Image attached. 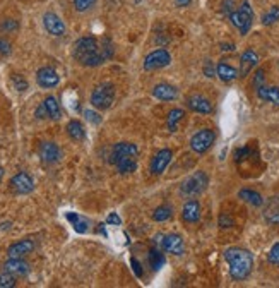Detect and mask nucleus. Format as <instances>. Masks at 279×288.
<instances>
[{
  "label": "nucleus",
  "instance_id": "f257e3e1",
  "mask_svg": "<svg viewBox=\"0 0 279 288\" xmlns=\"http://www.w3.org/2000/svg\"><path fill=\"white\" fill-rule=\"evenodd\" d=\"M72 55H74V58L81 65L96 67L113 55V45H111L108 38H105L100 45L95 36H84L74 43Z\"/></svg>",
  "mask_w": 279,
  "mask_h": 288
},
{
  "label": "nucleus",
  "instance_id": "f03ea898",
  "mask_svg": "<svg viewBox=\"0 0 279 288\" xmlns=\"http://www.w3.org/2000/svg\"><path fill=\"white\" fill-rule=\"evenodd\" d=\"M224 259L229 266V275L233 280L242 281L247 280L253 268V257L247 249L242 247H229L224 251Z\"/></svg>",
  "mask_w": 279,
  "mask_h": 288
},
{
  "label": "nucleus",
  "instance_id": "7ed1b4c3",
  "mask_svg": "<svg viewBox=\"0 0 279 288\" xmlns=\"http://www.w3.org/2000/svg\"><path fill=\"white\" fill-rule=\"evenodd\" d=\"M209 185V179L204 172H195L187 177L180 185V194L185 197H195L202 194Z\"/></svg>",
  "mask_w": 279,
  "mask_h": 288
},
{
  "label": "nucleus",
  "instance_id": "20e7f679",
  "mask_svg": "<svg viewBox=\"0 0 279 288\" xmlns=\"http://www.w3.org/2000/svg\"><path fill=\"white\" fill-rule=\"evenodd\" d=\"M115 100V86L111 82H103L91 93V105L96 110H108Z\"/></svg>",
  "mask_w": 279,
  "mask_h": 288
},
{
  "label": "nucleus",
  "instance_id": "39448f33",
  "mask_svg": "<svg viewBox=\"0 0 279 288\" xmlns=\"http://www.w3.org/2000/svg\"><path fill=\"white\" fill-rule=\"evenodd\" d=\"M229 21H231L233 26L237 28L243 36H245L247 33L250 31L252 23H253V11L250 7V4L245 0V2H243L237 11H233L231 14H229Z\"/></svg>",
  "mask_w": 279,
  "mask_h": 288
},
{
  "label": "nucleus",
  "instance_id": "423d86ee",
  "mask_svg": "<svg viewBox=\"0 0 279 288\" xmlns=\"http://www.w3.org/2000/svg\"><path fill=\"white\" fill-rule=\"evenodd\" d=\"M214 141H216V132H214L213 129H202L192 136V139H190V148H192V151H195V153L202 154L207 149H211Z\"/></svg>",
  "mask_w": 279,
  "mask_h": 288
},
{
  "label": "nucleus",
  "instance_id": "0eeeda50",
  "mask_svg": "<svg viewBox=\"0 0 279 288\" xmlns=\"http://www.w3.org/2000/svg\"><path fill=\"white\" fill-rule=\"evenodd\" d=\"M170 62H171V55L165 48H159V50L151 52L149 55L144 58V69L146 71L163 69V67L170 65Z\"/></svg>",
  "mask_w": 279,
  "mask_h": 288
},
{
  "label": "nucleus",
  "instance_id": "6e6552de",
  "mask_svg": "<svg viewBox=\"0 0 279 288\" xmlns=\"http://www.w3.org/2000/svg\"><path fill=\"white\" fill-rule=\"evenodd\" d=\"M11 189L16 194H29L33 192L34 182L31 179V175H28L26 172H19L11 179Z\"/></svg>",
  "mask_w": 279,
  "mask_h": 288
},
{
  "label": "nucleus",
  "instance_id": "1a4fd4ad",
  "mask_svg": "<svg viewBox=\"0 0 279 288\" xmlns=\"http://www.w3.org/2000/svg\"><path fill=\"white\" fill-rule=\"evenodd\" d=\"M38 154H40L41 162L46 165L57 163L62 158V151L55 143H41L40 148H38Z\"/></svg>",
  "mask_w": 279,
  "mask_h": 288
},
{
  "label": "nucleus",
  "instance_id": "9d476101",
  "mask_svg": "<svg viewBox=\"0 0 279 288\" xmlns=\"http://www.w3.org/2000/svg\"><path fill=\"white\" fill-rule=\"evenodd\" d=\"M36 82L41 87H45V90H50V87H55L60 82V76L57 74V71L53 67H41L36 72Z\"/></svg>",
  "mask_w": 279,
  "mask_h": 288
},
{
  "label": "nucleus",
  "instance_id": "9b49d317",
  "mask_svg": "<svg viewBox=\"0 0 279 288\" xmlns=\"http://www.w3.org/2000/svg\"><path fill=\"white\" fill-rule=\"evenodd\" d=\"M43 26L53 36H62L65 33V24H63V21L55 12H46L43 16Z\"/></svg>",
  "mask_w": 279,
  "mask_h": 288
},
{
  "label": "nucleus",
  "instance_id": "f8f14e48",
  "mask_svg": "<svg viewBox=\"0 0 279 288\" xmlns=\"http://www.w3.org/2000/svg\"><path fill=\"white\" fill-rule=\"evenodd\" d=\"M259 63V55L253 50H245L242 53V58H240V77H247L248 74H250L252 69H255Z\"/></svg>",
  "mask_w": 279,
  "mask_h": 288
},
{
  "label": "nucleus",
  "instance_id": "ddd939ff",
  "mask_svg": "<svg viewBox=\"0 0 279 288\" xmlns=\"http://www.w3.org/2000/svg\"><path fill=\"white\" fill-rule=\"evenodd\" d=\"M29 262H26L22 259V257H9V261H6V264H4V271L11 273L14 276H26L29 273Z\"/></svg>",
  "mask_w": 279,
  "mask_h": 288
},
{
  "label": "nucleus",
  "instance_id": "4468645a",
  "mask_svg": "<svg viewBox=\"0 0 279 288\" xmlns=\"http://www.w3.org/2000/svg\"><path fill=\"white\" fill-rule=\"evenodd\" d=\"M264 219L271 225H279V196L269 197L264 203Z\"/></svg>",
  "mask_w": 279,
  "mask_h": 288
},
{
  "label": "nucleus",
  "instance_id": "2eb2a0df",
  "mask_svg": "<svg viewBox=\"0 0 279 288\" xmlns=\"http://www.w3.org/2000/svg\"><path fill=\"white\" fill-rule=\"evenodd\" d=\"M163 249L168 254H173V256H182V254L185 252L183 238L180 237V235H177V233H170V235L165 237Z\"/></svg>",
  "mask_w": 279,
  "mask_h": 288
},
{
  "label": "nucleus",
  "instance_id": "dca6fc26",
  "mask_svg": "<svg viewBox=\"0 0 279 288\" xmlns=\"http://www.w3.org/2000/svg\"><path fill=\"white\" fill-rule=\"evenodd\" d=\"M171 158H173L171 149H161L159 153L153 158V162H151V172H153L154 175H161L165 172V168L168 167Z\"/></svg>",
  "mask_w": 279,
  "mask_h": 288
},
{
  "label": "nucleus",
  "instance_id": "f3484780",
  "mask_svg": "<svg viewBox=\"0 0 279 288\" xmlns=\"http://www.w3.org/2000/svg\"><path fill=\"white\" fill-rule=\"evenodd\" d=\"M187 106L195 114H211L213 112V103L209 101L205 96H200V95H194L190 96L187 100Z\"/></svg>",
  "mask_w": 279,
  "mask_h": 288
},
{
  "label": "nucleus",
  "instance_id": "a211bd4d",
  "mask_svg": "<svg viewBox=\"0 0 279 288\" xmlns=\"http://www.w3.org/2000/svg\"><path fill=\"white\" fill-rule=\"evenodd\" d=\"M137 156L139 154V149H137L135 144L132 143H119L113 146V149H111V156H110V162L115 163L117 160L124 158V156Z\"/></svg>",
  "mask_w": 279,
  "mask_h": 288
},
{
  "label": "nucleus",
  "instance_id": "6ab92c4d",
  "mask_svg": "<svg viewBox=\"0 0 279 288\" xmlns=\"http://www.w3.org/2000/svg\"><path fill=\"white\" fill-rule=\"evenodd\" d=\"M153 95L154 98H158L161 101H171V100H177L178 96V90L171 84H166V82H159L153 87Z\"/></svg>",
  "mask_w": 279,
  "mask_h": 288
},
{
  "label": "nucleus",
  "instance_id": "aec40b11",
  "mask_svg": "<svg viewBox=\"0 0 279 288\" xmlns=\"http://www.w3.org/2000/svg\"><path fill=\"white\" fill-rule=\"evenodd\" d=\"M33 251H34V242L29 240V238H24V240L12 243V246L7 249V254H9V257H24V256H28V254H31Z\"/></svg>",
  "mask_w": 279,
  "mask_h": 288
},
{
  "label": "nucleus",
  "instance_id": "412c9836",
  "mask_svg": "<svg viewBox=\"0 0 279 288\" xmlns=\"http://www.w3.org/2000/svg\"><path fill=\"white\" fill-rule=\"evenodd\" d=\"M182 218L187 223H197L200 219V204L199 201H187L182 208Z\"/></svg>",
  "mask_w": 279,
  "mask_h": 288
},
{
  "label": "nucleus",
  "instance_id": "4be33fe9",
  "mask_svg": "<svg viewBox=\"0 0 279 288\" xmlns=\"http://www.w3.org/2000/svg\"><path fill=\"white\" fill-rule=\"evenodd\" d=\"M216 76L224 82H231V81L237 79V77H240L238 71L235 69L233 65H229L228 62H224V60H221L216 65Z\"/></svg>",
  "mask_w": 279,
  "mask_h": 288
},
{
  "label": "nucleus",
  "instance_id": "5701e85b",
  "mask_svg": "<svg viewBox=\"0 0 279 288\" xmlns=\"http://www.w3.org/2000/svg\"><path fill=\"white\" fill-rule=\"evenodd\" d=\"M257 96L264 101H269V103L279 105V87L276 86H259Z\"/></svg>",
  "mask_w": 279,
  "mask_h": 288
},
{
  "label": "nucleus",
  "instance_id": "b1692460",
  "mask_svg": "<svg viewBox=\"0 0 279 288\" xmlns=\"http://www.w3.org/2000/svg\"><path fill=\"white\" fill-rule=\"evenodd\" d=\"M137 156H124V158H120V160H117V162L113 163L117 170H119L120 173H134L135 170H137Z\"/></svg>",
  "mask_w": 279,
  "mask_h": 288
},
{
  "label": "nucleus",
  "instance_id": "393cba45",
  "mask_svg": "<svg viewBox=\"0 0 279 288\" xmlns=\"http://www.w3.org/2000/svg\"><path fill=\"white\" fill-rule=\"evenodd\" d=\"M43 106H45L46 114H48V119L52 120H58L62 117V110H60V105H58V101L55 96H46L45 100H43Z\"/></svg>",
  "mask_w": 279,
  "mask_h": 288
},
{
  "label": "nucleus",
  "instance_id": "a878e982",
  "mask_svg": "<svg viewBox=\"0 0 279 288\" xmlns=\"http://www.w3.org/2000/svg\"><path fill=\"white\" fill-rule=\"evenodd\" d=\"M238 197L242 199V201L248 203L250 206H255V208L262 206V204H264V197L259 192H255V190H252V189H242L238 192Z\"/></svg>",
  "mask_w": 279,
  "mask_h": 288
},
{
  "label": "nucleus",
  "instance_id": "bb28decb",
  "mask_svg": "<svg viewBox=\"0 0 279 288\" xmlns=\"http://www.w3.org/2000/svg\"><path fill=\"white\" fill-rule=\"evenodd\" d=\"M68 138L72 141H82L86 138V130H84V125L81 124L79 120H71L65 127Z\"/></svg>",
  "mask_w": 279,
  "mask_h": 288
},
{
  "label": "nucleus",
  "instance_id": "cd10ccee",
  "mask_svg": "<svg viewBox=\"0 0 279 288\" xmlns=\"http://www.w3.org/2000/svg\"><path fill=\"white\" fill-rule=\"evenodd\" d=\"M68 221L72 223V227H74V230L77 233H86L87 228H89V223H87V219H84L82 216H79V214L76 213H67L65 214Z\"/></svg>",
  "mask_w": 279,
  "mask_h": 288
},
{
  "label": "nucleus",
  "instance_id": "c85d7f7f",
  "mask_svg": "<svg viewBox=\"0 0 279 288\" xmlns=\"http://www.w3.org/2000/svg\"><path fill=\"white\" fill-rule=\"evenodd\" d=\"M171 214H173V208H171L170 204H161L159 208L154 209L153 219L154 221H166V219L171 218Z\"/></svg>",
  "mask_w": 279,
  "mask_h": 288
},
{
  "label": "nucleus",
  "instance_id": "c756f323",
  "mask_svg": "<svg viewBox=\"0 0 279 288\" xmlns=\"http://www.w3.org/2000/svg\"><path fill=\"white\" fill-rule=\"evenodd\" d=\"M183 115H185V112L180 110V108L171 110L170 115H168V122H166V124H168V129L170 130H177V124L183 119Z\"/></svg>",
  "mask_w": 279,
  "mask_h": 288
},
{
  "label": "nucleus",
  "instance_id": "7c9ffc66",
  "mask_svg": "<svg viewBox=\"0 0 279 288\" xmlns=\"http://www.w3.org/2000/svg\"><path fill=\"white\" fill-rule=\"evenodd\" d=\"M276 21H279V6H274L269 9V12H266L262 16V24L264 26H271Z\"/></svg>",
  "mask_w": 279,
  "mask_h": 288
},
{
  "label": "nucleus",
  "instance_id": "2f4dec72",
  "mask_svg": "<svg viewBox=\"0 0 279 288\" xmlns=\"http://www.w3.org/2000/svg\"><path fill=\"white\" fill-rule=\"evenodd\" d=\"M149 262H151V266H153V270H159V268L165 264L163 254L159 251H156V249H153V251L149 252Z\"/></svg>",
  "mask_w": 279,
  "mask_h": 288
},
{
  "label": "nucleus",
  "instance_id": "473e14b6",
  "mask_svg": "<svg viewBox=\"0 0 279 288\" xmlns=\"http://www.w3.org/2000/svg\"><path fill=\"white\" fill-rule=\"evenodd\" d=\"M16 286V276L7 271L0 273V288H12Z\"/></svg>",
  "mask_w": 279,
  "mask_h": 288
},
{
  "label": "nucleus",
  "instance_id": "72a5a7b5",
  "mask_svg": "<svg viewBox=\"0 0 279 288\" xmlns=\"http://www.w3.org/2000/svg\"><path fill=\"white\" fill-rule=\"evenodd\" d=\"M95 4H96V0H74V7H76V11H79V12L87 11V9H91Z\"/></svg>",
  "mask_w": 279,
  "mask_h": 288
},
{
  "label": "nucleus",
  "instance_id": "f704fd0d",
  "mask_svg": "<svg viewBox=\"0 0 279 288\" xmlns=\"http://www.w3.org/2000/svg\"><path fill=\"white\" fill-rule=\"evenodd\" d=\"M17 28H19V24L14 21V19H6V21H2V24H0V31H6V33L16 31Z\"/></svg>",
  "mask_w": 279,
  "mask_h": 288
},
{
  "label": "nucleus",
  "instance_id": "c9c22d12",
  "mask_svg": "<svg viewBox=\"0 0 279 288\" xmlns=\"http://www.w3.org/2000/svg\"><path fill=\"white\" fill-rule=\"evenodd\" d=\"M267 259H269V262H271V264H277L279 266V242L274 243V246L271 247Z\"/></svg>",
  "mask_w": 279,
  "mask_h": 288
},
{
  "label": "nucleus",
  "instance_id": "e433bc0d",
  "mask_svg": "<svg viewBox=\"0 0 279 288\" xmlns=\"http://www.w3.org/2000/svg\"><path fill=\"white\" fill-rule=\"evenodd\" d=\"M12 82H14V87H16L17 91H26L28 90V81L21 76H12Z\"/></svg>",
  "mask_w": 279,
  "mask_h": 288
},
{
  "label": "nucleus",
  "instance_id": "4c0bfd02",
  "mask_svg": "<svg viewBox=\"0 0 279 288\" xmlns=\"http://www.w3.org/2000/svg\"><path fill=\"white\" fill-rule=\"evenodd\" d=\"M219 227H221V228H229V227H233V218L228 216L226 213H223L221 216H219Z\"/></svg>",
  "mask_w": 279,
  "mask_h": 288
},
{
  "label": "nucleus",
  "instance_id": "58836bf2",
  "mask_svg": "<svg viewBox=\"0 0 279 288\" xmlns=\"http://www.w3.org/2000/svg\"><path fill=\"white\" fill-rule=\"evenodd\" d=\"M11 53V43H9L6 38H0V55H9Z\"/></svg>",
  "mask_w": 279,
  "mask_h": 288
},
{
  "label": "nucleus",
  "instance_id": "ea45409f",
  "mask_svg": "<svg viewBox=\"0 0 279 288\" xmlns=\"http://www.w3.org/2000/svg\"><path fill=\"white\" fill-rule=\"evenodd\" d=\"M84 117L89 122H92V124H100V122H101V117L98 115L96 112H92V110H86L84 112Z\"/></svg>",
  "mask_w": 279,
  "mask_h": 288
},
{
  "label": "nucleus",
  "instance_id": "a19ab883",
  "mask_svg": "<svg viewBox=\"0 0 279 288\" xmlns=\"http://www.w3.org/2000/svg\"><path fill=\"white\" fill-rule=\"evenodd\" d=\"M130 264H132V268H134L135 275L139 276V278H143V266H141V262L137 261L135 257H132V259H130Z\"/></svg>",
  "mask_w": 279,
  "mask_h": 288
},
{
  "label": "nucleus",
  "instance_id": "79ce46f5",
  "mask_svg": "<svg viewBox=\"0 0 279 288\" xmlns=\"http://www.w3.org/2000/svg\"><path fill=\"white\" fill-rule=\"evenodd\" d=\"M106 223H110V225H117L119 227L120 223H122V219H120V216L117 213H110L108 214V218H106Z\"/></svg>",
  "mask_w": 279,
  "mask_h": 288
},
{
  "label": "nucleus",
  "instance_id": "37998d69",
  "mask_svg": "<svg viewBox=\"0 0 279 288\" xmlns=\"http://www.w3.org/2000/svg\"><path fill=\"white\" fill-rule=\"evenodd\" d=\"M262 84H264V71L259 69L255 72V77H253V86L259 87V86H262Z\"/></svg>",
  "mask_w": 279,
  "mask_h": 288
},
{
  "label": "nucleus",
  "instance_id": "c03bdc74",
  "mask_svg": "<svg viewBox=\"0 0 279 288\" xmlns=\"http://www.w3.org/2000/svg\"><path fill=\"white\" fill-rule=\"evenodd\" d=\"M204 74L207 77H214V65L211 60H207L204 63Z\"/></svg>",
  "mask_w": 279,
  "mask_h": 288
},
{
  "label": "nucleus",
  "instance_id": "a18cd8bd",
  "mask_svg": "<svg viewBox=\"0 0 279 288\" xmlns=\"http://www.w3.org/2000/svg\"><path fill=\"white\" fill-rule=\"evenodd\" d=\"M223 12L228 14V16L233 12V0H224L223 2Z\"/></svg>",
  "mask_w": 279,
  "mask_h": 288
},
{
  "label": "nucleus",
  "instance_id": "49530a36",
  "mask_svg": "<svg viewBox=\"0 0 279 288\" xmlns=\"http://www.w3.org/2000/svg\"><path fill=\"white\" fill-rule=\"evenodd\" d=\"M192 4V0H175V6L177 7H187Z\"/></svg>",
  "mask_w": 279,
  "mask_h": 288
},
{
  "label": "nucleus",
  "instance_id": "de8ad7c7",
  "mask_svg": "<svg viewBox=\"0 0 279 288\" xmlns=\"http://www.w3.org/2000/svg\"><path fill=\"white\" fill-rule=\"evenodd\" d=\"M221 50L223 52H233L235 45H231V43H221Z\"/></svg>",
  "mask_w": 279,
  "mask_h": 288
},
{
  "label": "nucleus",
  "instance_id": "09e8293b",
  "mask_svg": "<svg viewBox=\"0 0 279 288\" xmlns=\"http://www.w3.org/2000/svg\"><path fill=\"white\" fill-rule=\"evenodd\" d=\"M163 240H165V235H161V233L154 237V243H156V246H159V247H163Z\"/></svg>",
  "mask_w": 279,
  "mask_h": 288
},
{
  "label": "nucleus",
  "instance_id": "8fccbe9b",
  "mask_svg": "<svg viewBox=\"0 0 279 288\" xmlns=\"http://www.w3.org/2000/svg\"><path fill=\"white\" fill-rule=\"evenodd\" d=\"M2 177H4V168H0V180H2Z\"/></svg>",
  "mask_w": 279,
  "mask_h": 288
}]
</instances>
